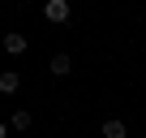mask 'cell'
Segmentation results:
<instances>
[{
  "label": "cell",
  "mask_w": 146,
  "mask_h": 138,
  "mask_svg": "<svg viewBox=\"0 0 146 138\" xmlns=\"http://www.w3.org/2000/svg\"><path fill=\"white\" fill-rule=\"evenodd\" d=\"M43 17H47L52 26H64V22L73 17V5H69V0H43Z\"/></svg>",
  "instance_id": "obj_1"
},
{
  "label": "cell",
  "mask_w": 146,
  "mask_h": 138,
  "mask_svg": "<svg viewBox=\"0 0 146 138\" xmlns=\"http://www.w3.org/2000/svg\"><path fill=\"white\" fill-rule=\"evenodd\" d=\"M0 43H5V52H9V56H26V48H30V39H26V35H17V30H9Z\"/></svg>",
  "instance_id": "obj_2"
},
{
  "label": "cell",
  "mask_w": 146,
  "mask_h": 138,
  "mask_svg": "<svg viewBox=\"0 0 146 138\" xmlns=\"http://www.w3.org/2000/svg\"><path fill=\"white\" fill-rule=\"evenodd\" d=\"M47 69L56 78H64V74H73V56L69 52H52V60H47Z\"/></svg>",
  "instance_id": "obj_3"
},
{
  "label": "cell",
  "mask_w": 146,
  "mask_h": 138,
  "mask_svg": "<svg viewBox=\"0 0 146 138\" xmlns=\"http://www.w3.org/2000/svg\"><path fill=\"white\" fill-rule=\"evenodd\" d=\"M22 91V74L17 69H5V74H0V95H17Z\"/></svg>",
  "instance_id": "obj_4"
},
{
  "label": "cell",
  "mask_w": 146,
  "mask_h": 138,
  "mask_svg": "<svg viewBox=\"0 0 146 138\" xmlns=\"http://www.w3.org/2000/svg\"><path fill=\"white\" fill-rule=\"evenodd\" d=\"M99 134H103V138H129V125H125V121H120V117H108V121H103V129H99Z\"/></svg>",
  "instance_id": "obj_5"
},
{
  "label": "cell",
  "mask_w": 146,
  "mask_h": 138,
  "mask_svg": "<svg viewBox=\"0 0 146 138\" xmlns=\"http://www.w3.org/2000/svg\"><path fill=\"white\" fill-rule=\"evenodd\" d=\"M30 125H35V117H30V112H26V108H17V112H13V117H9V129H17V134H26V129H30Z\"/></svg>",
  "instance_id": "obj_6"
},
{
  "label": "cell",
  "mask_w": 146,
  "mask_h": 138,
  "mask_svg": "<svg viewBox=\"0 0 146 138\" xmlns=\"http://www.w3.org/2000/svg\"><path fill=\"white\" fill-rule=\"evenodd\" d=\"M0 138H9V125H5V121H0Z\"/></svg>",
  "instance_id": "obj_7"
}]
</instances>
